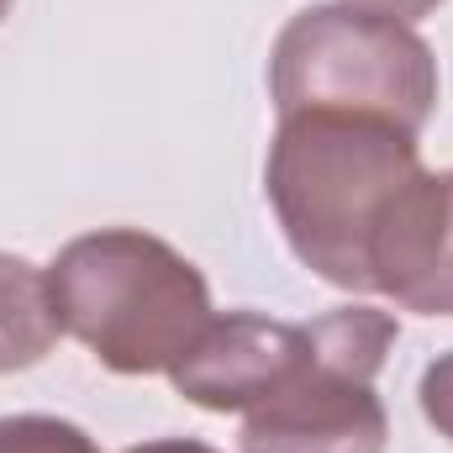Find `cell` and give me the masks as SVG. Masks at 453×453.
Wrapping results in <instances>:
<instances>
[{
	"instance_id": "1",
	"label": "cell",
	"mask_w": 453,
	"mask_h": 453,
	"mask_svg": "<svg viewBox=\"0 0 453 453\" xmlns=\"http://www.w3.org/2000/svg\"><path fill=\"white\" fill-rule=\"evenodd\" d=\"M422 174L417 132L358 111L280 116L264 196L290 253L327 285L374 296L369 253L395 196Z\"/></svg>"
},
{
	"instance_id": "2",
	"label": "cell",
	"mask_w": 453,
	"mask_h": 453,
	"mask_svg": "<svg viewBox=\"0 0 453 453\" xmlns=\"http://www.w3.org/2000/svg\"><path fill=\"white\" fill-rule=\"evenodd\" d=\"M48 296L58 327L111 374H169L217 317L206 274L142 226L64 242L48 264Z\"/></svg>"
},
{
	"instance_id": "3",
	"label": "cell",
	"mask_w": 453,
	"mask_h": 453,
	"mask_svg": "<svg viewBox=\"0 0 453 453\" xmlns=\"http://www.w3.org/2000/svg\"><path fill=\"white\" fill-rule=\"evenodd\" d=\"M274 111L385 116L422 137L438 111V58L411 21L327 0L285 21L269 53Z\"/></svg>"
},
{
	"instance_id": "4",
	"label": "cell",
	"mask_w": 453,
	"mask_h": 453,
	"mask_svg": "<svg viewBox=\"0 0 453 453\" xmlns=\"http://www.w3.org/2000/svg\"><path fill=\"white\" fill-rule=\"evenodd\" d=\"M317 327L322 364L242 417L237 453H385L390 417L374 395V374L401 338L395 317L374 306H338L317 317Z\"/></svg>"
},
{
	"instance_id": "5",
	"label": "cell",
	"mask_w": 453,
	"mask_h": 453,
	"mask_svg": "<svg viewBox=\"0 0 453 453\" xmlns=\"http://www.w3.org/2000/svg\"><path fill=\"white\" fill-rule=\"evenodd\" d=\"M322 364L317 322H280L264 311H226L211 317L190 353L169 369L174 390L201 411H253L290 390L301 374Z\"/></svg>"
},
{
	"instance_id": "6",
	"label": "cell",
	"mask_w": 453,
	"mask_h": 453,
	"mask_svg": "<svg viewBox=\"0 0 453 453\" xmlns=\"http://www.w3.org/2000/svg\"><path fill=\"white\" fill-rule=\"evenodd\" d=\"M374 296L417 317H453V169H422L390 206L369 253Z\"/></svg>"
},
{
	"instance_id": "7",
	"label": "cell",
	"mask_w": 453,
	"mask_h": 453,
	"mask_svg": "<svg viewBox=\"0 0 453 453\" xmlns=\"http://www.w3.org/2000/svg\"><path fill=\"white\" fill-rule=\"evenodd\" d=\"M58 333L48 269L27 264L21 253H0V374L42 364Z\"/></svg>"
},
{
	"instance_id": "8",
	"label": "cell",
	"mask_w": 453,
	"mask_h": 453,
	"mask_svg": "<svg viewBox=\"0 0 453 453\" xmlns=\"http://www.w3.org/2000/svg\"><path fill=\"white\" fill-rule=\"evenodd\" d=\"M0 453H101V449L80 422L21 411V417H0Z\"/></svg>"
},
{
	"instance_id": "9",
	"label": "cell",
	"mask_w": 453,
	"mask_h": 453,
	"mask_svg": "<svg viewBox=\"0 0 453 453\" xmlns=\"http://www.w3.org/2000/svg\"><path fill=\"white\" fill-rule=\"evenodd\" d=\"M417 401H422V417L438 427V438L453 443V353H438V358L422 369Z\"/></svg>"
},
{
	"instance_id": "10",
	"label": "cell",
	"mask_w": 453,
	"mask_h": 453,
	"mask_svg": "<svg viewBox=\"0 0 453 453\" xmlns=\"http://www.w3.org/2000/svg\"><path fill=\"white\" fill-rule=\"evenodd\" d=\"M348 5H364V11L395 16V21H422V16H433L443 0H348Z\"/></svg>"
},
{
	"instance_id": "11",
	"label": "cell",
	"mask_w": 453,
	"mask_h": 453,
	"mask_svg": "<svg viewBox=\"0 0 453 453\" xmlns=\"http://www.w3.org/2000/svg\"><path fill=\"white\" fill-rule=\"evenodd\" d=\"M121 453H222L211 443H196V438H153V443H132Z\"/></svg>"
},
{
	"instance_id": "12",
	"label": "cell",
	"mask_w": 453,
	"mask_h": 453,
	"mask_svg": "<svg viewBox=\"0 0 453 453\" xmlns=\"http://www.w3.org/2000/svg\"><path fill=\"white\" fill-rule=\"evenodd\" d=\"M11 5H16V0H0V21H5V16H11Z\"/></svg>"
}]
</instances>
